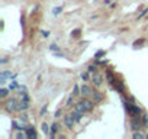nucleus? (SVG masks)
I'll return each mask as SVG.
<instances>
[{
  "instance_id": "obj_1",
  "label": "nucleus",
  "mask_w": 148,
  "mask_h": 139,
  "mask_svg": "<svg viewBox=\"0 0 148 139\" xmlns=\"http://www.w3.org/2000/svg\"><path fill=\"white\" fill-rule=\"evenodd\" d=\"M76 109L80 110V112H83V113L90 112V110L93 109V102H90V100H80V102L76 104Z\"/></svg>"
},
{
  "instance_id": "obj_2",
  "label": "nucleus",
  "mask_w": 148,
  "mask_h": 139,
  "mask_svg": "<svg viewBox=\"0 0 148 139\" xmlns=\"http://www.w3.org/2000/svg\"><path fill=\"white\" fill-rule=\"evenodd\" d=\"M19 104H21V103H18L16 99H10V100H8V103H6V110H8V112H16V110H19Z\"/></svg>"
},
{
  "instance_id": "obj_3",
  "label": "nucleus",
  "mask_w": 148,
  "mask_h": 139,
  "mask_svg": "<svg viewBox=\"0 0 148 139\" xmlns=\"http://www.w3.org/2000/svg\"><path fill=\"white\" fill-rule=\"evenodd\" d=\"M126 110L129 112V114L132 117H139V114H141V109L139 107L132 106V104H128V103H126Z\"/></svg>"
},
{
  "instance_id": "obj_4",
  "label": "nucleus",
  "mask_w": 148,
  "mask_h": 139,
  "mask_svg": "<svg viewBox=\"0 0 148 139\" xmlns=\"http://www.w3.org/2000/svg\"><path fill=\"white\" fill-rule=\"evenodd\" d=\"M102 81H103V76L99 74V73H93V76H92V83H93V86L99 87V86H102Z\"/></svg>"
},
{
  "instance_id": "obj_5",
  "label": "nucleus",
  "mask_w": 148,
  "mask_h": 139,
  "mask_svg": "<svg viewBox=\"0 0 148 139\" xmlns=\"http://www.w3.org/2000/svg\"><path fill=\"white\" fill-rule=\"evenodd\" d=\"M80 93H82L83 97H89V96L93 93V90H92L87 84H83V86H80Z\"/></svg>"
},
{
  "instance_id": "obj_6",
  "label": "nucleus",
  "mask_w": 148,
  "mask_h": 139,
  "mask_svg": "<svg viewBox=\"0 0 148 139\" xmlns=\"http://www.w3.org/2000/svg\"><path fill=\"white\" fill-rule=\"evenodd\" d=\"M74 117L71 116V114H68V116H65L64 117V125H65V127H68V129H71L73 127V125H74Z\"/></svg>"
},
{
  "instance_id": "obj_7",
  "label": "nucleus",
  "mask_w": 148,
  "mask_h": 139,
  "mask_svg": "<svg viewBox=\"0 0 148 139\" xmlns=\"http://www.w3.org/2000/svg\"><path fill=\"white\" fill-rule=\"evenodd\" d=\"M131 129H132L134 132H136V130L141 129V123H139V120H136V117L132 119V122H131Z\"/></svg>"
},
{
  "instance_id": "obj_8",
  "label": "nucleus",
  "mask_w": 148,
  "mask_h": 139,
  "mask_svg": "<svg viewBox=\"0 0 148 139\" xmlns=\"http://www.w3.org/2000/svg\"><path fill=\"white\" fill-rule=\"evenodd\" d=\"M25 130H26L28 138H31V139H36V132H35V129H34L32 126H28Z\"/></svg>"
},
{
  "instance_id": "obj_9",
  "label": "nucleus",
  "mask_w": 148,
  "mask_h": 139,
  "mask_svg": "<svg viewBox=\"0 0 148 139\" xmlns=\"http://www.w3.org/2000/svg\"><path fill=\"white\" fill-rule=\"evenodd\" d=\"M12 78L13 77V74L10 73V71H3L2 74H0V83H6V78Z\"/></svg>"
},
{
  "instance_id": "obj_10",
  "label": "nucleus",
  "mask_w": 148,
  "mask_h": 139,
  "mask_svg": "<svg viewBox=\"0 0 148 139\" xmlns=\"http://www.w3.org/2000/svg\"><path fill=\"white\" fill-rule=\"evenodd\" d=\"M71 116L74 117V120H76V122H80L82 120V117H83V112H80V110H74L73 113H71Z\"/></svg>"
},
{
  "instance_id": "obj_11",
  "label": "nucleus",
  "mask_w": 148,
  "mask_h": 139,
  "mask_svg": "<svg viewBox=\"0 0 148 139\" xmlns=\"http://www.w3.org/2000/svg\"><path fill=\"white\" fill-rule=\"evenodd\" d=\"M92 96H93V100H95V102H102V100H103V94H102L100 91H93Z\"/></svg>"
},
{
  "instance_id": "obj_12",
  "label": "nucleus",
  "mask_w": 148,
  "mask_h": 139,
  "mask_svg": "<svg viewBox=\"0 0 148 139\" xmlns=\"http://www.w3.org/2000/svg\"><path fill=\"white\" fill-rule=\"evenodd\" d=\"M28 107H29V100L23 99V100L21 102V104H19V110H26Z\"/></svg>"
},
{
  "instance_id": "obj_13",
  "label": "nucleus",
  "mask_w": 148,
  "mask_h": 139,
  "mask_svg": "<svg viewBox=\"0 0 148 139\" xmlns=\"http://www.w3.org/2000/svg\"><path fill=\"white\" fill-rule=\"evenodd\" d=\"M60 129V125H57V123H54L52 126H51V136L54 138V135H55V132Z\"/></svg>"
},
{
  "instance_id": "obj_14",
  "label": "nucleus",
  "mask_w": 148,
  "mask_h": 139,
  "mask_svg": "<svg viewBox=\"0 0 148 139\" xmlns=\"http://www.w3.org/2000/svg\"><path fill=\"white\" fill-rule=\"evenodd\" d=\"M132 136H134V139H142V138H147V135H142V133H141V132H138V130H136V132H134V135H132Z\"/></svg>"
},
{
  "instance_id": "obj_15",
  "label": "nucleus",
  "mask_w": 148,
  "mask_h": 139,
  "mask_svg": "<svg viewBox=\"0 0 148 139\" xmlns=\"http://www.w3.org/2000/svg\"><path fill=\"white\" fill-rule=\"evenodd\" d=\"M9 90H10V89H9ZM9 90H8V89H2V90H0V97H2V99L8 97V94H9Z\"/></svg>"
},
{
  "instance_id": "obj_16",
  "label": "nucleus",
  "mask_w": 148,
  "mask_h": 139,
  "mask_svg": "<svg viewBox=\"0 0 148 139\" xmlns=\"http://www.w3.org/2000/svg\"><path fill=\"white\" fill-rule=\"evenodd\" d=\"M41 129H42V132H44L45 135H48V133H49V126H48L47 123H42V126H41Z\"/></svg>"
},
{
  "instance_id": "obj_17",
  "label": "nucleus",
  "mask_w": 148,
  "mask_h": 139,
  "mask_svg": "<svg viewBox=\"0 0 148 139\" xmlns=\"http://www.w3.org/2000/svg\"><path fill=\"white\" fill-rule=\"evenodd\" d=\"M79 94H82L80 93V87L76 86V87H74V90H73V96H79Z\"/></svg>"
},
{
  "instance_id": "obj_18",
  "label": "nucleus",
  "mask_w": 148,
  "mask_h": 139,
  "mask_svg": "<svg viewBox=\"0 0 148 139\" xmlns=\"http://www.w3.org/2000/svg\"><path fill=\"white\" fill-rule=\"evenodd\" d=\"M16 138H18V139H22V138H28V135H26V132H25V133H18Z\"/></svg>"
},
{
  "instance_id": "obj_19",
  "label": "nucleus",
  "mask_w": 148,
  "mask_h": 139,
  "mask_svg": "<svg viewBox=\"0 0 148 139\" xmlns=\"http://www.w3.org/2000/svg\"><path fill=\"white\" fill-rule=\"evenodd\" d=\"M87 71H89V73H92V74H93V73H96V67L90 65V67H89V70H87Z\"/></svg>"
},
{
  "instance_id": "obj_20",
  "label": "nucleus",
  "mask_w": 148,
  "mask_h": 139,
  "mask_svg": "<svg viewBox=\"0 0 148 139\" xmlns=\"http://www.w3.org/2000/svg\"><path fill=\"white\" fill-rule=\"evenodd\" d=\"M16 87H18V83H16V81L10 83V86H9V89H10V90H13V89H16Z\"/></svg>"
},
{
  "instance_id": "obj_21",
  "label": "nucleus",
  "mask_w": 148,
  "mask_h": 139,
  "mask_svg": "<svg viewBox=\"0 0 148 139\" xmlns=\"http://www.w3.org/2000/svg\"><path fill=\"white\" fill-rule=\"evenodd\" d=\"M73 102H74V100H73V97H70V99L67 100V104H65V106H67V107H70V106H73Z\"/></svg>"
},
{
  "instance_id": "obj_22",
  "label": "nucleus",
  "mask_w": 148,
  "mask_h": 139,
  "mask_svg": "<svg viewBox=\"0 0 148 139\" xmlns=\"http://www.w3.org/2000/svg\"><path fill=\"white\" fill-rule=\"evenodd\" d=\"M61 10H62L61 7H57V9H54V15H55V16H57V15H60V13H61Z\"/></svg>"
},
{
  "instance_id": "obj_23",
  "label": "nucleus",
  "mask_w": 148,
  "mask_h": 139,
  "mask_svg": "<svg viewBox=\"0 0 148 139\" xmlns=\"http://www.w3.org/2000/svg\"><path fill=\"white\" fill-rule=\"evenodd\" d=\"M49 49H51V51H60V48H58L57 45H54V44H52V45L49 46Z\"/></svg>"
},
{
  "instance_id": "obj_24",
  "label": "nucleus",
  "mask_w": 148,
  "mask_h": 139,
  "mask_svg": "<svg viewBox=\"0 0 148 139\" xmlns=\"http://www.w3.org/2000/svg\"><path fill=\"white\" fill-rule=\"evenodd\" d=\"M105 55V52L103 51H99V52H96V58H100V57H103Z\"/></svg>"
},
{
  "instance_id": "obj_25",
  "label": "nucleus",
  "mask_w": 148,
  "mask_h": 139,
  "mask_svg": "<svg viewBox=\"0 0 148 139\" xmlns=\"http://www.w3.org/2000/svg\"><path fill=\"white\" fill-rule=\"evenodd\" d=\"M142 122H144V125L148 127V119H147V116H142Z\"/></svg>"
},
{
  "instance_id": "obj_26",
  "label": "nucleus",
  "mask_w": 148,
  "mask_h": 139,
  "mask_svg": "<svg viewBox=\"0 0 148 139\" xmlns=\"http://www.w3.org/2000/svg\"><path fill=\"white\" fill-rule=\"evenodd\" d=\"M41 33H42V36H44V38H48V36H49V32H45V31H41Z\"/></svg>"
},
{
  "instance_id": "obj_27",
  "label": "nucleus",
  "mask_w": 148,
  "mask_h": 139,
  "mask_svg": "<svg viewBox=\"0 0 148 139\" xmlns=\"http://www.w3.org/2000/svg\"><path fill=\"white\" fill-rule=\"evenodd\" d=\"M82 78H83V80H87V78H89V74H87V73H83V74H82Z\"/></svg>"
},
{
  "instance_id": "obj_28",
  "label": "nucleus",
  "mask_w": 148,
  "mask_h": 139,
  "mask_svg": "<svg viewBox=\"0 0 148 139\" xmlns=\"http://www.w3.org/2000/svg\"><path fill=\"white\" fill-rule=\"evenodd\" d=\"M147 13H148V9H145V10H144V12H142V13L139 15V18H144V16H145Z\"/></svg>"
},
{
  "instance_id": "obj_29",
  "label": "nucleus",
  "mask_w": 148,
  "mask_h": 139,
  "mask_svg": "<svg viewBox=\"0 0 148 139\" xmlns=\"http://www.w3.org/2000/svg\"><path fill=\"white\" fill-rule=\"evenodd\" d=\"M58 116H61V110H60V109L55 112V117H58Z\"/></svg>"
},
{
  "instance_id": "obj_30",
  "label": "nucleus",
  "mask_w": 148,
  "mask_h": 139,
  "mask_svg": "<svg viewBox=\"0 0 148 139\" xmlns=\"http://www.w3.org/2000/svg\"><path fill=\"white\" fill-rule=\"evenodd\" d=\"M8 61H9V59H8V57H5V58H3V59H2V64H6V62H8Z\"/></svg>"
},
{
  "instance_id": "obj_31",
  "label": "nucleus",
  "mask_w": 148,
  "mask_h": 139,
  "mask_svg": "<svg viewBox=\"0 0 148 139\" xmlns=\"http://www.w3.org/2000/svg\"><path fill=\"white\" fill-rule=\"evenodd\" d=\"M45 112H47V106H44V107H42V110H41V114H44Z\"/></svg>"
},
{
  "instance_id": "obj_32",
  "label": "nucleus",
  "mask_w": 148,
  "mask_h": 139,
  "mask_svg": "<svg viewBox=\"0 0 148 139\" xmlns=\"http://www.w3.org/2000/svg\"><path fill=\"white\" fill-rule=\"evenodd\" d=\"M147 138H148V135H147Z\"/></svg>"
}]
</instances>
